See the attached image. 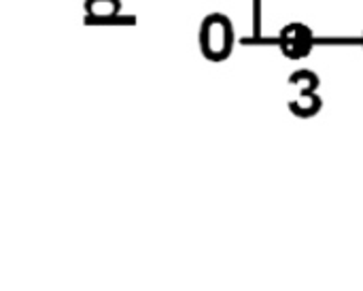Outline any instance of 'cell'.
<instances>
[{
  "label": "cell",
  "instance_id": "1",
  "mask_svg": "<svg viewBox=\"0 0 363 291\" xmlns=\"http://www.w3.org/2000/svg\"><path fill=\"white\" fill-rule=\"evenodd\" d=\"M230 45H232L230 23L219 15L208 17L204 21V28H202V51L217 60L230 51Z\"/></svg>",
  "mask_w": 363,
  "mask_h": 291
},
{
  "label": "cell",
  "instance_id": "2",
  "mask_svg": "<svg viewBox=\"0 0 363 291\" xmlns=\"http://www.w3.org/2000/svg\"><path fill=\"white\" fill-rule=\"evenodd\" d=\"M281 45H283V51L291 57H302L311 51L313 47V34L306 26L302 23H291L289 28L283 30V36H281Z\"/></svg>",
  "mask_w": 363,
  "mask_h": 291
}]
</instances>
